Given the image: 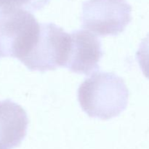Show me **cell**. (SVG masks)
Here are the masks:
<instances>
[{"mask_svg": "<svg viewBox=\"0 0 149 149\" xmlns=\"http://www.w3.org/2000/svg\"><path fill=\"white\" fill-rule=\"evenodd\" d=\"M29 119L22 106L10 99L0 100V149H14L27 134Z\"/></svg>", "mask_w": 149, "mask_h": 149, "instance_id": "obj_6", "label": "cell"}, {"mask_svg": "<svg viewBox=\"0 0 149 149\" xmlns=\"http://www.w3.org/2000/svg\"><path fill=\"white\" fill-rule=\"evenodd\" d=\"M129 91L125 81L113 72L97 71L78 89V100L90 117L109 120L126 109Z\"/></svg>", "mask_w": 149, "mask_h": 149, "instance_id": "obj_1", "label": "cell"}, {"mask_svg": "<svg viewBox=\"0 0 149 149\" xmlns=\"http://www.w3.org/2000/svg\"><path fill=\"white\" fill-rule=\"evenodd\" d=\"M70 47V33L52 23H40L37 41L21 63L30 71L40 72L65 67Z\"/></svg>", "mask_w": 149, "mask_h": 149, "instance_id": "obj_3", "label": "cell"}, {"mask_svg": "<svg viewBox=\"0 0 149 149\" xmlns=\"http://www.w3.org/2000/svg\"><path fill=\"white\" fill-rule=\"evenodd\" d=\"M131 13L126 0H87L82 5V27L97 36H117L131 22Z\"/></svg>", "mask_w": 149, "mask_h": 149, "instance_id": "obj_4", "label": "cell"}, {"mask_svg": "<svg viewBox=\"0 0 149 149\" xmlns=\"http://www.w3.org/2000/svg\"><path fill=\"white\" fill-rule=\"evenodd\" d=\"M136 59L144 76L149 79V33L141 42L136 52Z\"/></svg>", "mask_w": 149, "mask_h": 149, "instance_id": "obj_8", "label": "cell"}, {"mask_svg": "<svg viewBox=\"0 0 149 149\" xmlns=\"http://www.w3.org/2000/svg\"><path fill=\"white\" fill-rule=\"evenodd\" d=\"M65 68L78 74L90 75L99 71V62L103 55L100 39L89 31H74Z\"/></svg>", "mask_w": 149, "mask_h": 149, "instance_id": "obj_5", "label": "cell"}, {"mask_svg": "<svg viewBox=\"0 0 149 149\" xmlns=\"http://www.w3.org/2000/svg\"><path fill=\"white\" fill-rule=\"evenodd\" d=\"M40 23L24 10L0 12V58L10 57L21 62L34 46Z\"/></svg>", "mask_w": 149, "mask_h": 149, "instance_id": "obj_2", "label": "cell"}, {"mask_svg": "<svg viewBox=\"0 0 149 149\" xmlns=\"http://www.w3.org/2000/svg\"><path fill=\"white\" fill-rule=\"evenodd\" d=\"M50 0H0V12L24 10L35 12L43 9Z\"/></svg>", "mask_w": 149, "mask_h": 149, "instance_id": "obj_7", "label": "cell"}]
</instances>
